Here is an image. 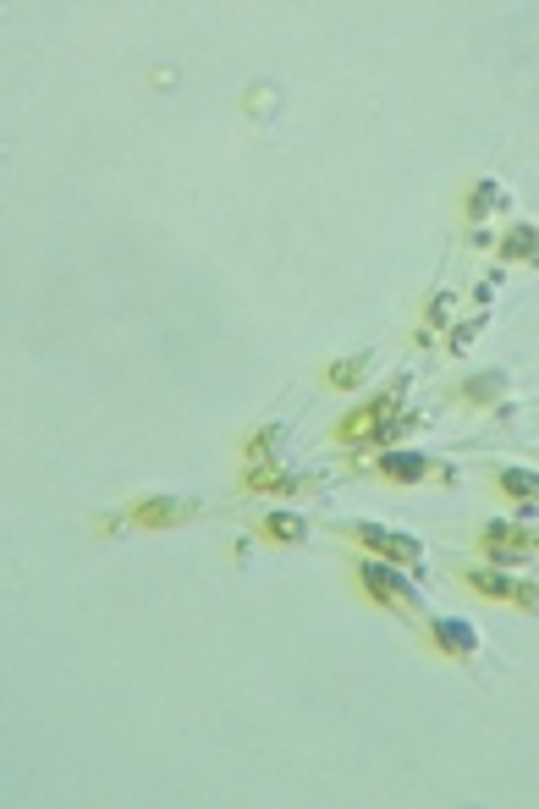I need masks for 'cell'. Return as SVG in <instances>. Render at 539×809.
I'll return each mask as SVG.
<instances>
[{
	"instance_id": "obj_1",
	"label": "cell",
	"mask_w": 539,
	"mask_h": 809,
	"mask_svg": "<svg viewBox=\"0 0 539 809\" xmlns=\"http://www.w3.org/2000/svg\"><path fill=\"white\" fill-rule=\"evenodd\" d=\"M358 584H363V595L380 600V606H407V611L418 606V595H413V584H407V573H402L396 562H385V556H380V562H363V567H358Z\"/></svg>"
},
{
	"instance_id": "obj_2",
	"label": "cell",
	"mask_w": 539,
	"mask_h": 809,
	"mask_svg": "<svg viewBox=\"0 0 539 809\" xmlns=\"http://www.w3.org/2000/svg\"><path fill=\"white\" fill-rule=\"evenodd\" d=\"M484 556H490L495 567H512L523 562L528 551H539V529H517V523H490V529L479 534Z\"/></svg>"
},
{
	"instance_id": "obj_3",
	"label": "cell",
	"mask_w": 539,
	"mask_h": 809,
	"mask_svg": "<svg viewBox=\"0 0 539 809\" xmlns=\"http://www.w3.org/2000/svg\"><path fill=\"white\" fill-rule=\"evenodd\" d=\"M468 589H479L484 600H517V606H539V589L523 584V578H506L501 567H473L468 578H462Z\"/></svg>"
},
{
	"instance_id": "obj_4",
	"label": "cell",
	"mask_w": 539,
	"mask_h": 809,
	"mask_svg": "<svg viewBox=\"0 0 539 809\" xmlns=\"http://www.w3.org/2000/svg\"><path fill=\"white\" fill-rule=\"evenodd\" d=\"M396 397H402V386H391L385 397H374L369 408H358L352 419H341V441H369V435H380L385 424L402 413V408H396Z\"/></svg>"
},
{
	"instance_id": "obj_5",
	"label": "cell",
	"mask_w": 539,
	"mask_h": 809,
	"mask_svg": "<svg viewBox=\"0 0 539 809\" xmlns=\"http://www.w3.org/2000/svg\"><path fill=\"white\" fill-rule=\"evenodd\" d=\"M429 639H435V650L451 655V661H473V655H479V628H473L468 617H435L429 622Z\"/></svg>"
},
{
	"instance_id": "obj_6",
	"label": "cell",
	"mask_w": 539,
	"mask_h": 809,
	"mask_svg": "<svg viewBox=\"0 0 539 809\" xmlns=\"http://www.w3.org/2000/svg\"><path fill=\"white\" fill-rule=\"evenodd\" d=\"M352 540L358 545H369L374 556H385V562H407V567H418V545L407 540V534H391V529H380V523H352Z\"/></svg>"
},
{
	"instance_id": "obj_7",
	"label": "cell",
	"mask_w": 539,
	"mask_h": 809,
	"mask_svg": "<svg viewBox=\"0 0 539 809\" xmlns=\"http://www.w3.org/2000/svg\"><path fill=\"white\" fill-rule=\"evenodd\" d=\"M193 512H198V501H187V496H143L138 507H132V518H138L143 529H171V523L193 518Z\"/></svg>"
},
{
	"instance_id": "obj_8",
	"label": "cell",
	"mask_w": 539,
	"mask_h": 809,
	"mask_svg": "<svg viewBox=\"0 0 539 809\" xmlns=\"http://www.w3.org/2000/svg\"><path fill=\"white\" fill-rule=\"evenodd\" d=\"M380 474L391 479V485H418V479L429 474V457L424 452H385L380 457Z\"/></svg>"
},
{
	"instance_id": "obj_9",
	"label": "cell",
	"mask_w": 539,
	"mask_h": 809,
	"mask_svg": "<svg viewBox=\"0 0 539 809\" xmlns=\"http://www.w3.org/2000/svg\"><path fill=\"white\" fill-rule=\"evenodd\" d=\"M495 490L523 501V507H539V474L534 468H501V474H495Z\"/></svg>"
},
{
	"instance_id": "obj_10",
	"label": "cell",
	"mask_w": 539,
	"mask_h": 809,
	"mask_svg": "<svg viewBox=\"0 0 539 809\" xmlns=\"http://www.w3.org/2000/svg\"><path fill=\"white\" fill-rule=\"evenodd\" d=\"M259 529H264V540H275V545H303L308 540V523L297 518V512H270Z\"/></svg>"
},
{
	"instance_id": "obj_11",
	"label": "cell",
	"mask_w": 539,
	"mask_h": 809,
	"mask_svg": "<svg viewBox=\"0 0 539 809\" xmlns=\"http://www.w3.org/2000/svg\"><path fill=\"white\" fill-rule=\"evenodd\" d=\"M363 375H369V353H352V358H336V364L325 369V380L336 391H358L363 386Z\"/></svg>"
},
{
	"instance_id": "obj_12",
	"label": "cell",
	"mask_w": 539,
	"mask_h": 809,
	"mask_svg": "<svg viewBox=\"0 0 539 809\" xmlns=\"http://www.w3.org/2000/svg\"><path fill=\"white\" fill-rule=\"evenodd\" d=\"M506 259H539V226H512L501 243Z\"/></svg>"
},
{
	"instance_id": "obj_13",
	"label": "cell",
	"mask_w": 539,
	"mask_h": 809,
	"mask_svg": "<svg viewBox=\"0 0 539 809\" xmlns=\"http://www.w3.org/2000/svg\"><path fill=\"white\" fill-rule=\"evenodd\" d=\"M495 204H501V182H490V177L473 182V193H468V221H484Z\"/></svg>"
},
{
	"instance_id": "obj_14",
	"label": "cell",
	"mask_w": 539,
	"mask_h": 809,
	"mask_svg": "<svg viewBox=\"0 0 539 809\" xmlns=\"http://www.w3.org/2000/svg\"><path fill=\"white\" fill-rule=\"evenodd\" d=\"M501 391H506V380H501V375H473L468 386L457 391V397H462V402H495Z\"/></svg>"
},
{
	"instance_id": "obj_15",
	"label": "cell",
	"mask_w": 539,
	"mask_h": 809,
	"mask_svg": "<svg viewBox=\"0 0 539 809\" xmlns=\"http://www.w3.org/2000/svg\"><path fill=\"white\" fill-rule=\"evenodd\" d=\"M275 446H281V424H270V430H259V435H253V441H248V452H242V457H248V463H270V457H275Z\"/></svg>"
},
{
	"instance_id": "obj_16",
	"label": "cell",
	"mask_w": 539,
	"mask_h": 809,
	"mask_svg": "<svg viewBox=\"0 0 539 809\" xmlns=\"http://www.w3.org/2000/svg\"><path fill=\"white\" fill-rule=\"evenodd\" d=\"M446 309H451L446 298H435V303H429V325H446Z\"/></svg>"
}]
</instances>
